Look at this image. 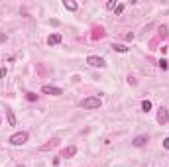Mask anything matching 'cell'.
Returning <instances> with one entry per match:
<instances>
[{"label":"cell","instance_id":"obj_1","mask_svg":"<svg viewBox=\"0 0 169 167\" xmlns=\"http://www.w3.org/2000/svg\"><path fill=\"white\" fill-rule=\"evenodd\" d=\"M81 106H83L84 110H96L102 106V100L99 98V96H89V98H84L83 102H81Z\"/></svg>","mask_w":169,"mask_h":167},{"label":"cell","instance_id":"obj_2","mask_svg":"<svg viewBox=\"0 0 169 167\" xmlns=\"http://www.w3.org/2000/svg\"><path fill=\"white\" fill-rule=\"evenodd\" d=\"M12 146H24V143L28 142V134L26 132H16L14 136H10V140H8Z\"/></svg>","mask_w":169,"mask_h":167},{"label":"cell","instance_id":"obj_3","mask_svg":"<svg viewBox=\"0 0 169 167\" xmlns=\"http://www.w3.org/2000/svg\"><path fill=\"white\" fill-rule=\"evenodd\" d=\"M87 63H89L90 67H100V69H104V67H106L104 59L102 57H96V55H89V57H87Z\"/></svg>","mask_w":169,"mask_h":167},{"label":"cell","instance_id":"obj_4","mask_svg":"<svg viewBox=\"0 0 169 167\" xmlns=\"http://www.w3.org/2000/svg\"><path fill=\"white\" fill-rule=\"evenodd\" d=\"M42 92H43V95H51V96L63 95V91L59 89V86H51V85H43V86H42Z\"/></svg>","mask_w":169,"mask_h":167},{"label":"cell","instance_id":"obj_5","mask_svg":"<svg viewBox=\"0 0 169 167\" xmlns=\"http://www.w3.org/2000/svg\"><path fill=\"white\" fill-rule=\"evenodd\" d=\"M167 120H169V110L165 108V106H161V108L157 110V122L163 126V124H167Z\"/></svg>","mask_w":169,"mask_h":167},{"label":"cell","instance_id":"obj_6","mask_svg":"<svg viewBox=\"0 0 169 167\" xmlns=\"http://www.w3.org/2000/svg\"><path fill=\"white\" fill-rule=\"evenodd\" d=\"M148 142H150V138H148L146 134H142V136H136V138L132 140V146H136V148H142V146H146Z\"/></svg>","mask_w":169,"mask_h":167},{"label":"cell","instance_id":"obj_7","mask_svg":"<svg viewBox=\"0 0 169 167\" xmlns=\"http://www.w3.org/2000/svg\"><path fill=\"white\" fill-rule=\"evenodd\" d=\"M57 146H59V138H53V140H49L47 143H43L42 148H39V151H49V149L57 148Z\"/></svg>","mask_w":169,"mask_h":167},{"label":"cell","instance_id":"obj_8","mask_svg":"<svg viewBox=\"0 0 169 167\" xmlns=\"http://www.w3.org/2000/svg\"><path fill=\"white\" fill-rule=\"evenodd\" d=\"M47 43H49V45H59V43H61V33H51V35L47 38Z\"/></svg>","mask_w":169,"mask_h":167},{"label":"cell","instance_id":"obj_9","mask_svg":"<svg viewBox=\"0 0 169 167\" xmlns=\"http://www.w3.org/2000/svg\"><path fill=\"white\" fill-rule=\"evenodd\" d=\"M75 153H77V148H75V146H69V148H65L61 151V157H73Z\"/></svg>","mask_w":169,"mask_h":167},{"label":"cell","instance_id":"obj_10","mask_svg":"<svg viewBox=\"0 0 169 167\" xmlns=\"http://www.w3.org/2000/svg\"><path fill=\"white\" fill-rule=\"evenodd\" d=\"M6 118H8L10 126H16V116H14V112H12L10 108H6Z\"/></svg>","mask_w":169,"mask_h":167},{"label":"cell","instance_id":"obj_11","mask_svg":"<svg viewBox=\"0 0 169 167\" xmlns=\"http://www.w3.org/2000/svg\"><path fill=\"white\" fill-rule=\"evenodd\" d=\"M63 6H65L67 10H71V12H75V10L79 8V6H77V2H73V0H65V2H63Z\"/></svg>","mask_w":169,"mask_h":167},{"label":"cell","instance_id":"obj_12","mask_svg":"<svg viewBox=\"0 0 169 167\" xmlns=\"http://www.w3.org/2000/svg\"><path fill=\"white\" fill-rule=\"evenodd\" d=\"M112 49H114V51H118V53H126L128 51V47H126V45H122V43H114Z\"/></svg>","mask_w":169,"mask_h":167},{"label":"cell","instance_id":"obj_13","mask_svg":"<svg viewBox=\"0 0 169 167\" xmlns=\"http://www.w3.org/2000/svg\"><path fill=\"white\" fill-rule=\"evenodd\" d=\"M142 110H144V112H150L151 110V102L150 100H144V102H142Z\"/></svg>","mask_w":169,"mask_h":167},{"label":"cell","instance_id":"obj_14","mask_svg":"<svg viewBox=\"0 0 169 167\" xmlns=\"http://www.w3.org/2000/svg\"><path fill=\"white\" fill-rule=\"evenodd\" d=\"M159 69H163V71H167V69H169V61H167V59H161V61H159Z\"/></svg>","mask_w":169,"mask_h":167},{"label":"cell","instance_id":"obj_15","mask_svg":"<svg viewBox=\"0 0 169 167\" xmlns=\"http://www.w3.org/2000/svg\"><path fill=\"white\" fill-rule=\"evenodd\" d=\"M26 98H28L30 102H33V100H38V95H33V92H28V95H26Z\"/></svg>","mask_w":169,"mask_h":167},{"label":"cell","instance_id":"obj_16","mask_svg":"<svg viewBox=\"0 0 169 167\" xmlns=\"http://www.w3.org/2000/svg\"><path fill=\"white\" fill-rule=\"evenodd\" d=\"M106 8H108V10H114V8H116V0H110V2H106Z\"/></svg>","mask_w":169,"mask_h":167},{"label":"cell","instance_id":"obj_17","mask_svg":"<svg viewBox=\"0 0 169 167\" xmlns=\"http://www.w3.org/2000/svg\"><path fill=\"white\" fill-rule=\"evenodd\" d=\"M114 10H116V16H118V14H122V12H124V4H118Z\"/></svg>","mask_w":169,"mask_h":167},{"label":"cell","instance_id":"obj_18","mask_svg":"<svg viewBox=\"0 0 169 167\" xmlns=\"http://www.w3.org/2000/svg\"><path fill=\"white\" fill-rule=\"evenodd\" d=\"M159 35H167V26H161L159 28Z\"/></svg>","mask_w":169,"mask_h":167},{"label":"cell","instance_id":"obj_19","mask_svg":"<svg viewBox=\"0 0 169 167\" xmlns=\"http://www.w3.org/2000/svg\"><path fill=\"white\" fill-rule=\"evenodd\" d=\"M8 75V71H6V67H2V69H0V77H6Z\"/></svg>","mask_w":169,"mask_h":167},{"label":"cell","instance_id":"obj_20","mask_svg":"<svg viewBox=\"0 0 169 167\" xmlns=\"http://www.w3.org/2000/svg\"><path fill=\"white\" fill-rule=\"evenodd\" d=\"M126 39H128V41H132V39H134V32H130V33H126Z\"/></svg>","mask_w":169,"mask_h":167},{"label":"cell","instance_id":"obj_21","mask_svg":"<svg viewBox=\"0 0 169 167\" xmlns=\"http://www.w3.org/2000/svg\"><path fill=\"white\" fill-rule=\"evenodd\" d=\"M163 148H165V149H169V138H165V140H163Z\"/></svg>","mask_w":169,"mask_h":167},{"label":"cell","instance_id":"obj_22","mask_svg":"<svg viewBox=\"0 0 169 167\" xmlns=\"http://www.w3.org/2000/svg\"><path fill=\"white\" fill-rule=\"evenodd\" d=\"M18 167H24V165H18Z\"/></svg>","mask_w":169,"mask_h":167},{"label":"cell","instance_id":"obj_23","mask_svg":"<svg viewBox=\"0 0 169 167\" xmlns=\"http://www.w3.org/2000/svg\"><path fill=\"white\" fill-rule=\"evenodd\" d=\"M0 122H2V120H0Z\"/></svg>","mask_w":169,"mask_h":167}]
</instances>
